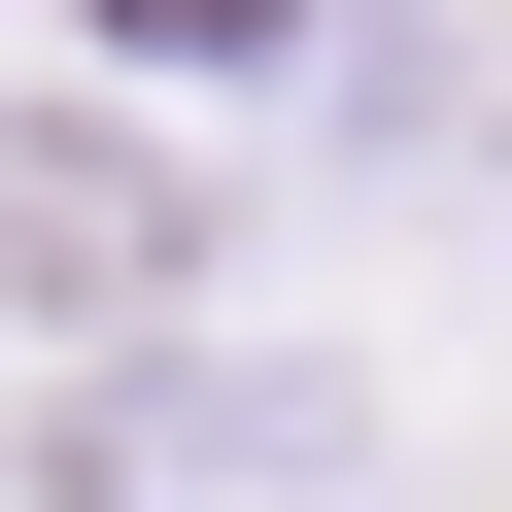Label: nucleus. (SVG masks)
<instances>
[{
  "mask_svg": "<svg viewBox=\"0 0 512 512\" xmlns=\"http://www.w3.org/2000/svg\"><path fill=\"white\" fill-rule=\"evenodd\" d=\"M103 274H171V171L137 137H0V308H103Z\"/></svg>",
  "mask_w": 512,
  "mask_h": 512,
  "instance_id": "obj_1",
  "label": "nucleus"
}]
</instances>
